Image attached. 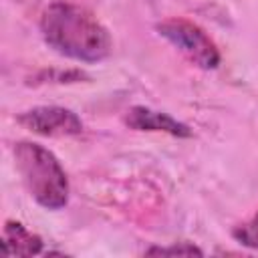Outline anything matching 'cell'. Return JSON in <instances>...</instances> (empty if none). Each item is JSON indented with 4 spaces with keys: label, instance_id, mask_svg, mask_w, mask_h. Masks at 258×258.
I'll use <instances>...</instances> for the list:
<instances>
[{
    "label": "cell",
    "instance_id": "6da1fadb",
    "mask_svg": "<svg viewBox=\"0 0 258 258\" xmlns=\"http://www.w3.org/2000/svg\"><path fill=\"white\" fill-rule=\"evenodd\" d=\"M40 32L44 42L58 54L83 62H99L113 48L111 34L97 16L71 2L46 6L40 16Z\"/></svg>",
    "mask_w": 258,
    "mask_h": 258
},
{
    "label": "cell",
    "instance_id": "7a4b0ae2",
    "mask_svg": "<svg viewBox=\"0 0 258 258\" xmlns=\"http://www.w3.org/2000/svg\"><path fill=\"white\" fill-rule=\"evenodd\" d=\"M14 161L28 194L46 210H60L69 202V179L52 151L38 143L14 145Z\"/></svg>",
    "mask_w": 258,
    "mask_h": 258
},
{
    "label": "cell",
    "instance_id": "3957f363",
    "mask_svg": "<svg viewBox=\"0 0 258 258\" xmlns=\"http://www.w3.org/2000/svg\"><path fill=\"white\" fill-rule=\"evenodd\" d=\"M157 32L200 69L210 71L220 64L218 46L198 24L183 18H167L157 24Z\"/></svg>",
    "mask_w": 258,
    "mask_h": 258
},
{
    "label": "cell",
    "instance_id": "277c9868",
    "mask_svg": "<svg viewBox=\"0 0 258 258\" xmlns=\"http://www.w3.org/2000/svg\"><path fill=\"white\" fill-rule=\"evenodd\" d=\"M18 123L44 137H71L83 133L81 117L64 107H34L18 115Z\"/></svg>",
    "mask_w": 258,
    "mask_h": 258
},
{
    "label": "cell",
    "instance_id": "5b68a950",
    "mask_svg": "<svg viewBox=\"0 0 258 258\" xmlns=\"http://www.w3.org/2000/svg\"><path fill=\"white\" fill-rule=\"evenodd\" d=\"M125 123L137 131H161L173 137H191V129L185 123L149 107H131L125 115Z\"/></svg>",
    "mask_w": 258,
    "mask_h": 258
},
{
    "label": "cell",
    "instance_id": "8992f818",
    "mask_svg": "<svg viewBox=\"0 0 258 258\" xmlns=\"http://www.w3.org/2000/svg\"><path fill=\"white\" fill-rule=\"evenodd\" d=\"M2 252L6 256H34L42 252V240L20 222L8 220L2 230Z\"/></svg>",
    "mask_w": 258,
    "mask_h": 258
},
{
    "label": "cell",
    "instance_id": "52a82bcc",
    "mask_svg": "<svg viewBox=\"0 0 258 258\" xmlns=\"http://www.w3.org/2000/svg\"><path fill=\"white\" fill-rule=\"evenodd\" d=\"M232 236L242 244V246H248L252 250H258V212L244 224L236 226Z\"/></svg>",
    "mask_w": 258,
    "mask_h": 258
},
{
    "label": "cell",
    "instance_id": "ba28073f",
    "mask_svg": "<svg viewBox=\"0 0 258 258\" xmlns=\"http://www.w3.org/2000/svg\"><path fill=\"white\" fill-rule=\"evenodd\" d=\"M145 254H153V256H167V254H171V256H202L204 252L198 248V246H194V244H187V242H183V244H175V246H153V248H147L145 250Z\"/></svg>",
    "mask_w": 258,
    "mask_h": 258
},
{
    "label": "cell",
    "instance_id": "9c48e42d",
    "mask_svg": "<svg viewBox=\"0 0 258 258\" xmlns=\"http://www.w3.org/2000/svg\"><path fill=\"white\" fill-rule=\"evenodd\" d=\"M20 2H24V0H20Z\"/></svg>",
    "mask_w": 258,
    "mask_h": 258
}]
</instances>
